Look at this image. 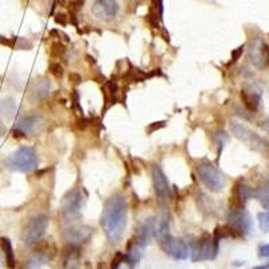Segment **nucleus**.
<instances>
[{"mask_svg": "<svg viewBox=\"0 0 269 269\" xmlns=\"http://www.w3.org/2000/svg\"><path fill=\"white\" fill-rule=\"evenodd\" d=\"M244 49H245V46H240L239 49L236 50V51H233V57H232V63H234V62L237 61L240 58V55L243 54Z\"/></svg>", "mask_w": 269, "mask_h": 269, "instance_id": "29", "label": "nucleus"}, {"mask_svg": "<svg viewBox=\"0 0 269 269\" xmlns=\"http://www.w3.org/2000/svg\"><path fill=\"white\" fill-rule=\"evenodd\" d=\"M155 229H156V218L150 217L141 222L139 228H137L136 234L133 236L143 247H147L150 244L151 239L155 236Z\"/></svg>", "mask_w": 269, "mask_h": 269, "instance_id": "16", "label": "nucleus"}, {"mask_svg": "<svg viewBox=\"0 0 269 269\" xmlns=\"http://www.w3.org/2000/svg\"><path fill=\"white\" fill-rule=\"evenodd\" d=\"M253 197V189L244 179L236 182L233 195L230 197V209H245V203Z\"/></svg>", "mask_w": 269, "mask_h": 269, "instance_id": "12", "label": "nucleus"}, {"mask_svg": "<svg viewBox=\"0 0 269 269\" xmlns=\"http://www.w3.org/2000/svg\"><path fill=\"white\" fill-rule=\"evenodd\" d=\"M214 237L218 241H221L222 239H239V237H244V236L240 233L239 230L234 229L233 226L228 224V225L218 226L214 232Z\"/></svg>", "mask_w": 269, "mask_h": 269, "instance_id": "21", "label": "nucleus"}, {"mask_svg": "<svg viewBox=\"0 0 269 269\" xmlns=\"http://www.w3.org/2000/svg\"><path fill=\"white\" fill-rule=\"evenodd\" d=\"M197 174L203 185L213 193H220L225 187V178L210 162H202L197 166Z\"/></svg>", "mask_w": 269, "mask_h": 269, "instance_id": "6", "label": "nucleus"}, {"mask_svg": "<svg viewBox=\"0 0 269 269\" xmlns=\"http://www.w3.org/2000/svg\"><path fill=\"white\" fill-rule=\"evenodd\" d=\"M263 46L264 42L260 38H255L249 43V49H248V59L253 63V66L257 69H264L267 66L264 59V51H263Z\"/></svg>", "mask_w": 269, "mask_h": 269, "instance_id": "17", "label": "nucleus"}, {"mask_svg": "<svg viewBox=\"0 0 269 269\" xmlns=\"http://www.w3.org/2000/svg\"><path fill=\"white\" fill-rule=\"evenodd\" d=\"M92 236L93 229L89 226H70L63 233L66 243L73 244V245H82V244L88 243Z\"/></svg>", "mask_w": 269, "mask_h": 269, "instance_id": "14", "label": "nucleus"}, {"mask_svg": "<svg viewBox=\"0 0 269 269\" xmlns=\"http://www.w3.org/2000/svg\"><path fill=\"white\" fill-rule=\"evenodd\" d=\"M65 53V47L62 46L61 43H54L53 46H51V54L53 55H62V54Z\"/></svg>", "mask_w": 269, "mask_h": 269, "instance_id": "28", "label": "nucleus"}, {"mask_svg": "<svg viewBox=\"0 0 269 269\" xmlns=\"http://www.w3.org/2000/svg\"><path fill=\"white\" fill-rule=\"evenodd\" d=\"M151 177H152V185H154V190L156 197L160 201H167L171 197V189L168 185L167 177L163 172V170L159 166H154L152 171H151Z\"/></svg>", "mask_w": 269, "mask_h": 269, "instance_id": "13", "label": "nucleus"}, {"mask_svg": "<svg viewBox=\"0 0 269 269\" xmlns=\"http://www.w3.org/2000/svg\"><path fill=\"white\" fill-rule=\"evenodd\" d=\"M70 269H78V268H70Z\"/></svg>", "mask_w": 269, "mask_h": 269, "instance_id": "34", "label": "nucleus"}, {"mask_svg": "<svg viewBox=\"0 0 269 269\" xmlns=\"http://www.w3.org/2000/svg\"><path fill=\"white\" fill-rule=\"evenodd\" d=\"M5 167L12 170V171L27 172L34 171L38 168V156L34 148L31 147H20L15 151L13 154H11L4 160Z\"/></svg>", "mask_w": 269, "mask_h": 269, "instance_id": "2", "label": "nucleus"}, {"mask_svg": "<svg viewBox=\"0 0 269 269\" xmlns=\"http://www.w3.org/2000/svg\"><path fill=\"white\" fill-rule=\"evenodd\" d=\"M50 92V82L46 78H40L34 84L31 89V98L34 101H42L49 96Z\"/></svg>", "mask_w": 269, "mask_h": 269, "instance_id": "19", "label": "nucleus"}, {"mask_svg": "<svg viewBox=\"0 0 269 269\" xmlns=\"http://www.w3.org/2000/svg\"><path fill=\"white\" fill-rule=\"evenodd\" d=\"M230 132L233 133L236 139L243 141L245 146H248L251 150L256 151V152H267L269 150L268 141L265 140L264 137L253 132L249 129L247 125L239 123V121H230L229 124Z\"/></svg>", "mask_w": 269, "mask_h": 269, "instance_id": "4", "label": "nucleus"}, {"mask_svg": "<svg viewBox=\"0 0 269 269\" xmlns=\"http://www.w3.org/2000/svg\"><path fill=\"white\" fill-rule=\"evenodd\" d=\"M44 127V119L40 115H30L22 117L13 127V137H26L39 133Z\"/></svg>", "mask_w": 269, "mask_h": 269, "instance_id": "8", "label": "nucleus"}, {"mask_svg": "<svg viewBox=\"0 0 269 269\" xmlns=\"http://www.w3.org/2000/svg\"><path fill=\"white\" fill-rule=\"evenodd\" d=\"M80 245L67 244V247L62 252V264L67 268H78V260L81 257Z\"/></svg>", "mask_w": 269, "mask_h": 269, "instance_id": "18", "label": "nucleus"}, {"mask_svg": "<svg viewBox=\"0 0 269 269\" xmlns=\"http://www.w3.org/2000/svg\"><path fill=\"white\" fill-rule=\"evenodd\" d=\"M82 202H84V197L78 189H71L63 195L61 201V218L65 225H74L75 222L80 220Z\"/></svg>", "mask_w": 269, "mask_h": 269, "instance_id": "3", "label": "nucleus"}, {"mask_svg": "<svg viewBox=\"0 0 269 269\" xmlns=\"http://www.w3.org/2000/svg\"><path fill=\"white\" fill-rule=\"evenodd\" d=\"M259 257L260 259H269V244L260 245V248H259Z\"/></svg>", "mask_w": 269, "mask_h": 269, "instance_id": "27", "label": "nucleus"}, {"mask_svg": "<svg viewBox=\"0 0 269 269\" xmlns=\"http://www.w3.org/2000/svg\"><path fill=\"white\" fill-rule=\"evenodd\" d=\"M263 128H264L265 131H267V132L269 133V117H268V119H265V121L263 123Z\"/></svg>", "mask_w": 269, "mask_h": 269, "instance_id": "32", "label": "nucleus"}, {"mask_svg": "<svg viewBox=\"0 0 269 269\" xmlns=\"http://www.w3.org/2000/svg\"><path fill=\"white\" fill-rule=\"evenodd\" d=\"M257 221H259V228L261 232L269 233V210L261 212L257 214Z\"/></svg>", "mask_w": 269, "mask_h": 269, "instance_id": "25", "label": "nucleus"}, {"mask_svg": "<svg viewBox=\"0 0 269 269\" xmlns=\"http://www.w3.org/2000/svg\"><path fill=\"white\" fill-rule=\"evenodd\" d=\"M50 73L55 77V78H61L63 75V67L59 63H51L50 65Z\"/></svg>", "mask_w": 269, "mask_h": 269, "instance_id": "26", "label": "nucleus"}, {"mask_svg": "<svg viewBox=\"0 0 269 269\" xmlns=\"http://www.w3.org/2000/svg\"><path fill=\"white\" fill-rule=\"evenodd\" d=\"M1 249L4 252L5 256V264L9 269L16 268V259H15V253H13L12 244L9 241V239H1Z\"/></svg>", "mask_w": 269, "mask_h": 269, "instance_id": "22", "label": "nucleus"}, {"mask_svg": "<svg viewBox=\"0 0 269 269\" xmlns=\"http://www.w3.org/2000/svg\"><path fill=\"white\" fill-rule=\"evenodd\" d=\"M47 225H49V217L47 216L38 214V216L32 217V218L27 222L26 228L23 230V244L28 248L36 245V244L42 240L44 233H46Z\"/></svg>", "mask_w": 269, "mask_h": 269, "instance_id": "7", "label": "nucleus"}, {"mask_svg": "<svg viewBox=\"0 0 269 269\" xmlns=\"http://www.w3.org/2000/svg\"><path fill=\"white\" fill-rule=\"evenodd\" d=\"M128 220V202L121 194L112 195L106 199L101 214V228L108 241L117 244L123 239Z\"/></svg>", "mask_w": 269, "mask_h": 269, "instance_id": "1", "label": "nucleus"}, {"mask_svg": "<svg viewBox=\"0 0 269 269\" xmlns=\"http://www.w3.org/2000/svg\"><path fill=\"white\" fill-rule=\"evenodd\" d=\"M97 269H110V268L108 267V264H106V263H104V261H102V263H98Z\"/></svg>", "mask_w": 269, "mask_h": 269, "instance_id": "31", "label": "nucleus"}, {"mask_svg": "<svg viewBox=\"0 0 269 269\" xmlns=\"http://www.w3.org/2000/svg\"><path fill=\"white\" fill-rule=\"evenodd\" d=\"M15 109H16V105H15L13 98L7 97L0 101V116H1V117L11 119V117H13V115H15Z\"/></svg>", "mask_w": 269, "mask_h": 269, "instance_id": "23", "label": "nucleus"}, {"mask_svg": "<svg viewBox=\"0 0 269 269\" xmlns=\"http://www.w3.org/2000/svg\"><path fill=\"white\" fill-rule=\"evenodd\" d=\"M263 92L261 88L255 82H245L241 89V100L244 106L249 112H257L261 105Z\"/></svg>", "mask_w": 269, "mask_h": 269, "instance_id": "10", "label": "nucleus"}, {"mask_svg": "<svg viewBox=\"0 0 269 269\" xmlns=\"http://www.w3.org/2000/svg\"><path fill=\"white\" fill-rule=\"evenodd\" d=\"M263 51H264V59H265V63L269 66V46L268 44H265L263 46Z\"/></svg>", "mask_w": 269, "mask_h": 269, "instance_id": "30", "label": "nucleus"}, {"mask_svg": "<svg viewBox=\"0 0 269 269\" xmlns=\"http://www.w3.org/2000/svg\"><path fill=\"white\" fill-rule=\"evenodd\" d=\"M253 269H269V263H267V264L257 265V267H255Z\"/></svg>", "mask_w": 269, "mask_h": 269, "instance_id": "33", "label": "nucleus"}, {"mask_svg": "<svg viewBox=\"0 0 269 269\" xmlns=\"http://www.w3.org/2000/svg\"><path fill=\"white\" fill-rule=\"evenodd\" d=\"M119 9L120 5L117 0H96L92 12L100 19H112L117 15Z\"/></svg>", "mask_w": 269, "mask_h": 269, "instance_id": "15", "label": "nucleus"}, {"mask_svg": "<svg viewBox=\"0 0 269 269\" xmlns=\"http://www.w3.org/2000/svg\"><path fill=\"white\" fill-rule=\"evenodd\" d=\"M253 198L257 199L265 210H269V181H265L253 189Z\"/></svg>", "mask_w": 269, "mask_h": 269, "instance_id": "20", "label": "nucleus"}, {"mask_svg": "<svg viewBox=\"0 0 269 269\" xmlns=\"http://www.w3.org/2000/svg\"><path fill=\"white\" fill-rule=\"evenodd\" d=\"M159 245L167 256L172 257L175 260H186L190 255L189 248L185 241L174 237L171 234H167L166 237L159 240Z\"/></svg>", "mask_w": 269, "mask_h": 269, "instance_id": "9", "label": "nucleus"}, {"mask_svg": "<svg viewBox=\"0 0 269 269\" xmlns=\"http://www.w3.org/2000/svg\"><path fill=\"white\" fill-rule=\"evenodd\" d=\"M218 247H220V241L214 236L205 233L193 245V249L190 253L191 261L199 263V261L214 260L218 255Z\"/></svg>", "mask_w": 269, "mask_h": 269, "instance_id": "5", "label": "nucleus"}, {"mask_svg": "<svg viewBox=\"0 0 269 269\" xmlns=\"http://www.w3.org/2000/svg\"><path fill=\"white\" fill-rule=\"evenodd\" d=\"M110 269H133V267L128 263L125 253L117 252L116 256L112 260V265L109 267Z\"/></svg>", "mask_w": 269, "mask_h": 269, "instance_id": "24", "label": "nucleus"}, {"mask_svg": "<svg viewBox=\"0 0 269 269\" xmlns=\"http://www.w3.org/2000/svg\"><path fill=\"white\" fill-rule=\"evenodd\" d=\"M228 224L239 230L243 236H247L252 232L253 221L251 214L245 209H230L228 214Z\"/></svg>", "mask_w": 269, "mask_h": 269, "instance_id": "11", "label": "nucleus"}]
</instances>
